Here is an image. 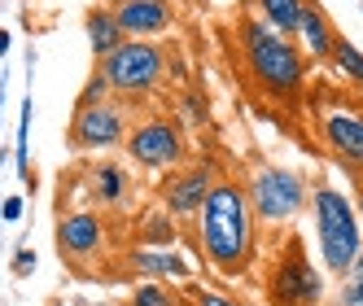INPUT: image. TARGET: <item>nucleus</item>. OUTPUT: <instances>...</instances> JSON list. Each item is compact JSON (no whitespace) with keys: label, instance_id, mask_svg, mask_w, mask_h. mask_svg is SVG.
<instances>
[{"label":"nucleus","instance_id":"f3484780","mask_svg":"<svg viewBox=\"0 0 363 306\" xmlns=\"http://www.w3.org/2000/svg\"><path fill=\"white\" fill-rule=\"evenodd\" d=\"M258 18L272 22L280 35H294L302 18V0H258Z\"/></svg>","mask_w":363,"mask_h":306},{"label":"nucleus","instance_id":"9b49d317","mask_svg":"<svg viewBox=\"0 0 363 306\" xmlns=\"http://www.w3.org/2000/svg\"><path fill=\"white\" fill-rule=\"evenodd\" d=\"M110 13L118 22L123 40H153V35L171 31V22H175L171 0H114Z\"/></svg>","mask_w":363,"mask_h":306},{"label":"nucleus","instance_id":"b1692460","mask_svg":"<svg viewBox=\"0 0 363 306\" xmlns=\"http://www.w3.org/2000/svg\"><path fill=\"white\" fill-rule=\"evenodd\" d=\"M193 306H241V302L228 293H215V289H193Z\"/></svg>","mask_w":363,"mask_h":306},{"label":"nucleus","instance_id":"39448f33","mask_svg":"<svg viewBox=\"0 0 363 306\" xmlns=\"http://www.w3.org/2000/svg\"><path fill=\"white\" fill-rule=\"evenodd\" d=\"M245 197H250L254 219L276 227V223H289L306 206V180L294 166H263V171H254Z\"/></svg>","mask_w":363,"mask_h":306},{"label":"nucleus","instance_id":"20e7f679","mask_svg":"<svg viewBox=\"0 0 363 306\" xmlns=\"http://www.w3.org/2000/svg\"><path fill=\"white\" fill-rule=\"evenodd\" d=\"M96 66H101V74L110 79V92L136 101V96H145L153 84L162 79L167 57H162V48L153 44V40H123L114 53H106Z\"/></svg>","mask_w":363,"mask_h":306},{"label":"nucleus","instance_id":"423d86ee","mask_svg":"<svg viewBox=\"0 0 363 306\" xmlns=\"http://www.w3.org/2000/svg\"><path fill=\"white\" fill-rule=\"evenodd\" d=\"M70 149L74 153H106V149H118L127 140V114L114 101H96V106H79L70 118V132H66Z\"/></svg>","mask_w":363,"mask_h":306},{"label":"nucleus","instance_id":"0eeeda50","mask_svg":"<svg viewBox=\"0 0 363 306\" xmlns=\"http://www.w3.org/2000/svg\"><path fill=\"white\" fill-rule=\"evenodd\" d=\"M324 298V276L302 259V245L289 241L272 271V302L267 306H315Z\"/></svg>","mask_w":363,"mask_h":306},{"label":"nucleus","instance_id":"ddd939ff","mask_svg":"<svg viewBox=\"0 0 363 306\" xmlns=\"http://www.w3.org/2000/svg\"><path fill=\"white\" fill-rule=\"evenodd\" d=\"M320 132H324V140H328V149L337 153V158H346L350 166H363V114L333 110Z\"/></svg>","mask_w":363,"mask_h":306},{"label":"nucleus","instance_id":"2eb2a0df","mask_svg":"<svg viewBox=\"0 0 363 306\" xmlns=\"http://www.w3.org/2000/svg\"><path fill=\"white\" fill-rule=\"evenodd\" d=\"M127 197H132L127 171L118 162H101L92 171V201H101V206H127Z\"/></svg>","mask_w":363,"mask_h":306},{"label":"nucleus","instance_id":"6ab92c4d","mask_svg":"<svg viewBox=\"0 0 363 306\" xmlns=\"http://www.w3.org/2000/svg\"><path fill=\"white\" fill-rule=\"evenodd\" d=\"M127 306H179V298L171 293L167 280H140V285L127 293Z\"/></svg>","mask_w":363,"mask_h":306},{"label":"nucleus","instance_id":"4be33fe9","mask_svg":"<svg viewBox=\"0 0 363 306\" xmlns=\"http://www.w3.org/2000/svg\"><path fill=\"white\" fill-rule=\"evenodd\" d=\"M31 114L35 110H31V96H27V101H22V118H18L22 123L18 127V175H22V180H31V166H27V127H31Z\"/></svg>","mask_w":363,"mask_h":306},{"label":"nucleus","instance_id":"a211bd4d","mask_svg":"<svg viewBox=\"0 0 363 306\" xmlns=\"http://www.w3.org/2000/svg\"><path fill=\"white\" fill-rule=\"evenodd\" d=\"M140 245H175V215H167L162 206L158 210H149L140 219Z\"/></svg>","mask_w":363,"mask_h":306},{"label":"nucleus","instance_id":"f257e3e1","mask_svg":"<svg viewBox=\"0 0 363 306\" xmlns=\"http://www.w3.org/2000/svg\"><path fill=\"white\" fill-rule=\"evenodd\" d=\"M197 219V245L219 276H245L258 241V219L250 210V197L237 180H215L206 193Z\"/></svg>","mask_w":363,"mask_h":306},{"label":"nucleus","instance_id":"dca6fc26","mask_svg":"<svg viewBox=\"0 0 363 306\" xmlns=\"http://www.w3.org/2000/svg\"><path fill=\"white\" fill-rule=\"evenodd\" d=\"M84 27H88V48H92L96 62L106 57V53H114V48L123 44V31H118V22H114L110 9H92Z\"/></svg>","mask_w":363,"mask_h":306},{"label":"nucleus","instance_id":"393cba45","mask_svg":"<svg viewBox=\"0 0 363 306\" xmlns=\"http://www.w3.org/2000/svg\"><path fill=\"white\" fill-rule=\"evenodd\" d=\"M31 271H35V249L22 245V249L13 254V276H31Z\"/></svg>","mask_w":363,"mask_h":306},{"label":"nucleus","instance_id":"cd10ccee","mask_svg":"<svg viewBox=\"0 0 363 306\" xmlns=\"http://www.w3.org/2000/svg\"><path fill=\"white\" fill-rule=\"evenodd\" d=\"M197 5H211V0H197Z\"/></svg>","mask_w":363,"mask_h":306},{"label":"nucleus","instance_id":"aec40b11","mask_svg":"<svg viewBox=\"0 0 363 306\" xmlns=\"http://www.w3.org/2000/svg\"><path fill=\"white\" fill-rule=\"evenodd\" d=\"M337 70H342V79H350V84H363V53L350 44V40H342L337 35V44H333V57H328Z\"/></svg>","mask_w":363,"mask_h":306},{"label":"nucleus","instance_id":"1a4fd4ad","mask_svg":"<svg viewBox=\"0 0 363 306\" xmlns=\"http://www.w3.org/2000/svg\"><path fill=\"white\" fill-rule=\"evenodd\" d=\"M211 184H215V162H197V166H184V171L171 166L167 184H162V210L175 215V219H193L201 210L206 193H211Z\"/></svg>","mask_w":363,"mask_h":306},{"label":"nucleus","instance_id":"9d476101","mask_svg":"<svg viewBox=\"0 0 363 306\" xmlns=\"http://www.w3.org/2000/svg\"><path fill=\"white\" fill-rule=\"evenodd\" d=\"M101 249H106V219L96 210H70L57 219V254L62 259L84 263Z\"/></svg>","mask_w":363,"mask_h":306},{"label":"nucleus","instance_id":"6e6552de","mask_svg":"<svg viewBox=\"0 0 363 306\" xmlns=\"http://www.w3.org/2000/svg\"><path fill=\"white\" fill-rule=\"evenodd\" d=\"M127 158H132L140 171H171L179 158H184V140H179V127L167 118H149L140 127H127Z\"/></svg>","mask_w":363,"mask_h":306},{"label":"nucleus","instance_id":"7ed1b4c3","mask_svg":"<svg viewBox=\"0 0 363 306\" xmlns=\"http://www.w3.org/2000/svg\"><path fill=\"white\" fill-rule=\"evenodd\" d=\"M311 206H315V232H320V254H324V267L342 276L354 254L363 245V227H359V215L350 206L346 193L337 188H315V197H311Z\"/></svg>","mask_w":363,"mask_h":306},{"label":"nucleus","instance_id":"a878e982","mask_svg":"<svg viewBox=\"0 0 363 306\" xmlns=\"http://www.w3.org/2000/svg\"><path fill=\"white\" fill-rule=\"evenodd\" d=\"M0 215H5L9 223H13V219H22V197H9L5 206H0Z\"/></svg>","mask_w":363,"mask_h":306},{"label":"nucleus","instance_id":"4468645a","mask_svg":"<svg viewBox=\"0 0 363 306\" xmlns=\"http://www.w3.org/2000/svg\"><path fill=\"white\" fill-rule=\"evenodd\" d=\"M294 35H302V48H306L311 62H328L333 57L337 35H333V22L324 18V9L315 5V0H302V18H298V31Z\"/></svg>","mask_w":363,"mask_h":306},{"label":"nucleus","instance_id":"bb28decb","mask_svg":"<svg viewBox=\"0 0 363 306\" xmlns=\"http://www.w3.org/2000/svg\"><path fill=\"white\" fill-rule=\"evenodd\" d=\"M9 53V31H0V57Z\"/></svg>","mask_w":363,"mask_h":306},{"label":"nucleus","instance_id":"f8f14e48","mask_svg":"<svg viewBox=\"0 0 363 306\" xmlns=\"http://www.w3.org/2000/svg\"><path fill=\"white\" fill-rule=\"evenodd\" d=\"M127 267H136V276H145V280H175V285L193 280V263L184 254H175V245H140V249H132Z\"/></svg>","mask_w":363,"mask_h":306},{"label":"nucleus","instance_id":"f03ea898","mask_svg":"<svg viewBox=\"0 0 363 306\" xmlns=\"http://www.w3.org/2000/svg\"><path fill=\"white\" fill-rule=\"evenodd\" d=\"M241 48H245V70L254 74V84L267 96H298L306 57L294 48L289 35H280L272 22L245 18L241 22Z\"/></svg>","mask_w":363,"mask_h":306},{"label":"nucleus","instance_id":"5701e85b","mask_svg":"<svg viewBox=\"0 0 363 306\" xmlns=\"http://www.w3.org/2000/svg\"><path fill=\"white\" fill-rule=\"evenodd\" d=\"M110 96V79L101 74V66L88 74V84H84V92H79V106H96V101H106Z\"/></svg>","mask_w":363,"mask_h":306},{"label":"nucleus","instance_id":"412c9836","mask_svg":"<svg viewBox=\"0 0 363 306\" xmlns=\"http://www.w3.org/2000/svg\"><path fill=\"white\" fill-rule=\"evenodd\" d=\"M337 306H363V245L354 254V263L342 271V293H337Z\"/></svg>","mask_w":363,"mask_h":306}]
</instances>
